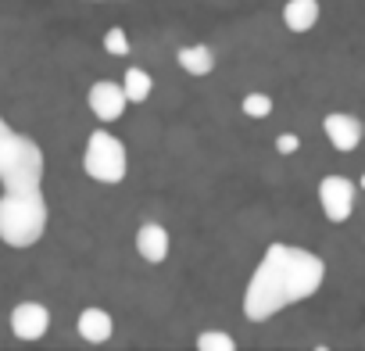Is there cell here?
I'll use <instances>...</instances> for the list:
<instances>
[{"label": "cell", "instance_id": "cell-3", "mask_svg": "<svg viewBox=\"0 0 365 351\" xmlns=\"http://www.w3.org/2000/svg\"><path fill=\"white\" fill-rule=\"evenodd\" d=\"M43 183V151L26 133L0 118V187H40Z\"/></svg>", "mask_w": 365, "mask_h": 351}, {"label": "cell", "instance_id": "cell-15", "mask_svg": "<svg viewBox=\"0 0 365 351\" xmlns=\"http://www.w3.org/2000/svg\"><path fill=\"white\" fill-rule=\"evenodd\" d=\"M197 347H201V351H233V347H237V340H233L230 333H219V330H205V333L197 337Z\"/></svg>", "mask_w": 365, "mask_h": 351}, {"label": "cell", "instance_id": "cell-7", "mask_svg": "<svg viewBox=\"0 0 365 351\" xmlns=\"http://www.w3.org/2000/svg\"><path fill=\"white\" fill-rule=\"evenodd\" d=\"M47 326H51V312L40 301L15 305V312H11V333L19 340H40L47 333Z\"/></svg>", "mask_w": 365, "mask_h": 351}, {"label": "cell", "instance_id": "cell-5", "mask_svg": "<svg viewBox=\"0 0 365 351\" xmlns=\"http://www.w3.org/2000/svg\"><path fill=\"white\" fill-rule=\"evenodd\" d=\"M319 205L329 223H347L354 212V183L344 176H326L319 183Z\"/></svg>", "mask_w": 365, "mask_h": 351}, {"label": "cell", "instance_id": "cell-11", "mask_svg": "<svg viewBox=\"0 0 365 351\" xmlns=\"http://www.w3.org/2000/svg\"><path fill=\"white\" fill-rule=\"evenodd\" d=\"M175 65L187 72V76H212V72H215V54H212V47H205V44L179 47Z\"/></svg>", "mask_w": 365, "mask_h": 351}, {"label": "cell", "instance_id": "cell-12", "mask_svg": "<svg viewBox=\"0 0 365 351\" xmlns=\"http://www.w3.org/2000/svg\"><path fill=\"white\" fill-rule=\"evenodd\" d=\"M283 22L290 33H308L319 22V0H287L283 8Z\"/></svg>", "mask_w": 365, "mask_h": 351}, {"label": "cell", "instance_id": "cell-2", "mask_svg": "<svg viewBox=\"0 0 365 351\" xmlns=\"http://www.w3.org/2000/svg\"><path fill=\"white\" fill-rule=\"evenodd\" d=\"M47 230L43 187H4L0 194V240L8 248H33Z\"/></svg>", "mask_w": 365, "mask_h": 351}, {"label": "cell", "instance_id": "cell-17", "mask_svg": "<svg viewBox=\"0 0 365 351\" xmlns=\"http://www.w3.org/2000/svg\"><path fill=\"white\" fill-rule=\"evenodd\" d=\"M297 147H301V140H297L294 133H283V136H276V151H279V154H294Z\"/></svg>", "mask_w": 365, "mask_h": 351}, {"label": "cell", "instance_id": "cell-10", "mask_svg": "<svg viewBox=\"0 0 365 351\" xmlns=\"http://www.w3.org/2000/svg\"><path fill=\"white\" fill-rule=\"evenodd\" d=\"M76 330H79L83 340H90V344H104V340L115 333V322H111V315H108L104 308H83L79 319H76Z\"/></svg>", "mask_w": 365, "mask_h": 351}, {"label": "cell", "instance_id": "cell-18", "mask_svg": "<svg viewBox=\"0 0 365 351\" xmlns=\"http://www.w3.org/2000/svg\"><path fill=\"white\" fill-rule=\"evenodd\" d=\"M361 187H365V176H361Z\"/></svg>", "mask_w": 365, "mask_h": 351}, {"label": "cell", "instance_id": "cell-16", "mask_svg": "<svg viewBox=\"0 0 365 351\" xmlns=\"http://www.w3.org/2000/svg\"><path fill=\"white\" fill-rule=\"evenodd\" d=\"M104 51L115 54V58H125V54H129V40H125V33H122L118 26L104 33Z\"/></svg>", "mask_w": 365, "mask_h": 351}, {"label": "cell", "instance_id": "cell-6", "mask_svg": "<svg viewBox=\"0 0 365 351\" xmlns=\"http://www.w3.org/2000/svg\"><path fill=\"white\" fill-rule=\"evenodd\" d=\"M86 104H90V111H93L101 122H115V118H122V111H125V104H129V101H125L122 83L101 79V83H93V86H90Z\"/></svg>", "mask_w": 365, "mask_h": 351}, {"label": "cell", "instance_id": "cell-14", "mask_svg": "<svg viewBox=\"0 0 365 351\" xmlns=\"http://www.w3.org/2000/svg\"><path fill=\"white\" fill-rule=\"evenodd\" d=\"M240 108H244L247 118H269L272 115V97L269 93H247Z\"/></svg>", "mask_w": 365, "mask_h": 351}, {"label": "cell", "instance_id": "cell-1", "mask_svg": "<svg viewBox=\"0 0 365 351\" xmlns=\"http://www.w3.org/2000/svg\"><path fill=\"white\" fill-rule=\"evenodd\" d=\"M322 280H326V262L319 255L294 244H269L255 276L247 280L244 315L251 322H265L276 312L319 294Z\"/></svg>", "mask_w": 365, "mask_h": 351}, {"label": "cell", "instance_id": "cell-4", "mask_svg": "<svg viewBox=\"0 0 365 351\" xmlns=\"http://www.w3.org/2000/svg\"><path fill=\"white\" fill-rule=\"evenodd\" d=\"M83 168L90 180L97 183H122L129 172V158H125V143L118 136H111L108 129H93L83 151Z\"/></svg>", "mask_w": 365, "mask_h": 351}, {"label": "cell", "instance_id": "cell-13", "mask_svg": "<svg viewBox=\"0 0 365 351\" xmlns=\"http://www.w3.org/2000/svg\"><path fill=\"white\" fill-rule=\"evenodd\" d=\"M122 90H125V101H136V104H143V101L154 93V79H150V72H143V68H125Z\"/></svg>", "mask_w": 365, "mask_h": 351}, {"label": "cell", "instance_id": "cell-8", "mask_svg": "<svg viewBox=\"0 0 365 351\" xmlns=\"http://www.w3.org/2000/svg\"><path fill=\"white\" fill-rule=\"evenodd\" d=\"M322 129H326L329 143H333L340 154H347V151H354V147L361 143V122H358L354 115L333 111V115H326V118H322Z\"/></svg>", "mask_w": 365, "mask_h": 351}, {"label": "cell", "instance_id": "cell-9", "mask_svg": "<svg viewBox=\"0 0 365 351\" xmlns=\"http://www.w3.org/2000/svg\"><path fill=\"white\" fill-rule=\"evenodd\" d=\"M136 251H140V258L150 262V265L165 262V258H168V230L158 226V223H143V226L136 230Z\"/></svg>", "mask_w": 365, "mask_h": 351}]
</instances>
